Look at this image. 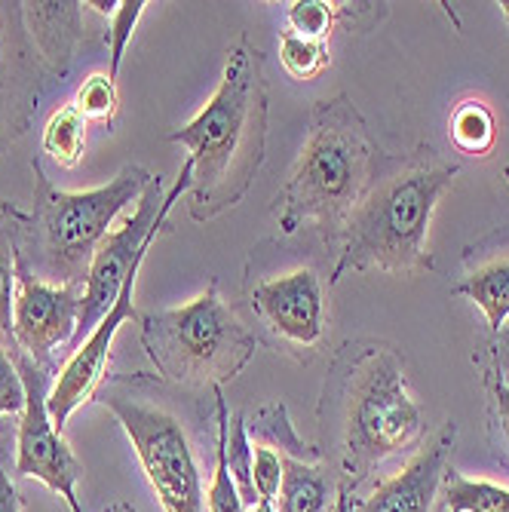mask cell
Returning a JSON list of instances; mask_svg holds the SVG:
<instances>
[{
  "label": "cell",
  "instance_id": "30",
  "mask_svg": "<svg viewBox=\"0 0 509 512\" xmlns=\"http://www.w3.org/2000/svg\"><path fill=\"white\" fill-rule=\"evenodd\" d=\"M485 393H488V417L491 430L500 433V445L509 451V384H503L497 375H485Z\"/></svg>",
  "mask_w": 509,
  "mask_h": 512
},
{
  "label": "cell",
  "instance_id": "12",
  "mask_svg": "<svg viewBox=\"0 0 509 512\" xmlns=\"http://www.w3.org/2000/svg\"><path fill=\"white\" fill-rule=\"evenodd\" d=\"M43 74L22 4H0V154L28 132L37 114Z\"/></svg>",
  "mask_w": 509,
  "mask_h": 512
},
{
  "label": "cell",
  "instance_id": "27",
  "mask_svg": "<svg viewBox=\"0 0 509 512\" xmlns=\"http://www.w3.org/2000/svg\"><path fill=\"white\" fill-rule=\"evenodd\" d=\"M145 0H123L117 4L114 16H111V28H108V50H111V68H108V77L117 80L120 77V65H123V56H126V46L135 34V25L145 13Z\"/></svg>",
  "mask_w": 509,
  "mask_h": 512
},
{
  "label": "cell",
  "instance_id": "15",
  "mask_svg": "<svg viewBox=\"0 0 509 512\" xmlns=\"http://www.w3.org/2000/svg\"><path fill=\"white\" fill-rule=\"evenodd\" d=\"M80 7L83 4H22L28 34L46 74L65 77L71 71L80 43Z\"/></svg>",
  "mask_w": 509,
  "mask_h": 512
},
{
  "label": "cell",
  "instance_id": "4",
  "mask_svg": "<svg viewBox=\"0 0 509 512\" xmlns=\"http://www.w3.org/2000/svg\"><path fill=\"white\" fill-rule=\"evenodd\" d=\"M378 154L381 148L350 96L338 92L335 99L316 102L298 163L273 197L280 234H313L338 255L344 227L372 181Z\"/></svg>",
  "mask_w": 509,
  "mask_h": 512
},
{
  "label": "cell",
  "instance_id": "32",
  "mask_svg": "<svg viewBox=\"0 0 509 512\" xmlns=\"http://www.w3.org/2000/svg\"><path fill=\"white\" fill-rule=\"evenodd\" d=\"M0 512H22V497L7 473L4 457H0Z\"/></svg>",
  "mask_w": 509,
  "mask_h": 512
},
{
  "label": "cell",
  "instance_id": "34",
  "mask_svg": "<svg viewBox=\"0 0 509 512\" xmlns=\"http://www.w3.org/2000/svg\"><path fill=\"white\" fill-rule=\"evenodd\" d=\"M105 512H135V506H132V503H126V500H117V503H111Z\"/></svg>",
  "mask_w": 509,
  "mask_h": 512
},
{
  "label": "cell",
  "instance_id": "6",
  "mask_svg": "<svg viewBox=\"0 0 509 512\" xmlns=\"http://www.w3.org/2000/svg\"><path fill=\"white\" fill-rule=\"evenodd\" d=\"M142 347L163 384L224 387L258 353V335L230 310L218 283H209L194 301L138 316Z\"/></svg>",
  "mask_w": 509,
  "mask_h": 512
},
{
  "label": "cell",
  "instance_id": "5",
  "mask_svg": "<svg viewBox=\"0 0 509 512\" xmlns=\"http://www.w3.org/2000/svg\"><path fill=\"white\" fill-rule=\"evenodd\" d=\"M37 191L31 218L16 221V258L53 286H86L89 264L117 215L138 203L154 175L145 166H123L105 188L59 191L34 163Z\"/></svg>",
  "mask_w": 509,
  "mask_h": 512
},
{
  "label": "cell",
  "instance_id": "20",
  "mask_svg": "<svg viewBox=\"0 0 509 512\" xmlns=\"http://www.w3.org/2000/svg\"><path fill=\"white\" fill-rule=\"evenodd\" d=\"M442 503L445 512H509V488L488 479H467L448 467L442 482Z\"/></svg>",
  "mask_w": 509,
  "mask_h": 512
},
{
  "label": "cell",
  "instance_id": "29",
  "mask_svg": "<svg viewBox=\"0 0 509 512\" xmlns=\"http://www.w3.org/2000/svg\"><path fill=\"white\" fill-rule=\"evenodd\" d=\"M25 411V384L13 356L0 347V417Z\"/></svg>",
  "mask_w": 509,
  "mask_h": 512
},
{
  "label": "cell",
  "instance_id": "18",
  "mask_svg": "<svg viewBox=\"0 0 509 512\" xmlns=\"http://www.w3.org/2000/svg\"><path fill=\"white\" fill-rule=\"evenodd\" d=\"M215 396V473H212V485L206 494L209 512H243V497L240 488L230 476L227 467V436H230V408L224 399V387H212Z\"/></svg>",
  "mask_w": 509,
  "mask_h": 512
},
{
  "label": "cell",
  "instance_id": "10",
  "mask_svg": "<svg viewBox=\"0 0 509 512\" xmlns=\"http://www.w3.org/2000/svg\"><path fill=\"white\" fill-rule=\"evenodd\" d=\"M10 356L25 384V411L16 433V473L22 479H37L50 491H56L71 512H83L77 500V482L83 479V463L65 442L62 430L53 424L50 408H46V399H50L46 378L50 375L22 350H13Z\"/></svg>",
  "mask_w": 509,
  "mask_h": 512
},
{
  "label": "cell",
  "instance_id": "17",
  "mask_svg": "<svg viewBox=\"0 0 509 512\" xmlns=\"http://www.w3.org/2000/svg\"><path fill=\"white\" fill-rule=\"evenodd\" d=\"M280 512H332V482L316 460L283 454V482L276 494Z\"/></svg>",
  "mask_w": 509,
  "mask_h": 512
},
{
  "label": "cell",
  "instance_id": "1",
  "mask_svg": "<svg viewBox=\"0 0 509 512\" xmlns=\"http://www.w3.org/2000/svg\"><path fill=\"white\" fill-rule=\"evenodd\" d=\"M316 414L326 454H335L338 476L353 491L378 463L424 442L421 405L411 396L402 356L390 344H344Z\"/></svg>",
  "mask_w": 509,
  "mask_h": 512
},
{
  "label": "cell",
  "instance_id": "9",
  "mask_svg": "<svg viewBox=\"0 0 509 512\" xmlns=\"http://www.w3.org/2000/svg\"><path fill=\"white\" fill-rule=\"evenodd\" d=\"M246 304L258 322V344L295 362H310L326 344V292L310 264L270 270L255 252L246 264Z\"/></svg>",
  "mask_w": 509,
  "mask_h": 512
},
{
  "label": "cell",
  "instance_id": "37",
  "mask_svg": "<svg viewBox=\"0 0 509 512\" xmlns=\"http://www.w3.org/2000/svg\"><path fill=\"white\" fill-rule=\"evenodd\" d=\"M0 457H4V442H0Z\"/></svg>",
  "mask_w": 509,
  "mask_h": 512
},
{
  "label": "cell",
  "instance_id": "13",
  "mask_svg": "<svg viewBox=\"0 0 509 512\" xmlns=\"http://www.w3.org/2000/svg\"><path fill=\"white\" fill-rule=\"evenodd\" d=\"M135 279L138 273H132L126 279V286L120 289L117 301L111 304V310L102 316V322L96 325V329L89 332V338L71 353V359L62 365L59 371V378L50 390V399H46V408H50V417H53V424L59 430H65L68 424V417L92 402L105 381H108V362H111V347H114V338L120 332V325L132 316V298H135Z\"/></svg>",
  "mask_w": 509,
  "mask_h": 512
},
{
  "label": "cell",
  "instance_id": "28",
  "mask_svg": "<svg viewBox=\"0 0 509 512\" xmlns=\"http://www.w3.org/2000/svg\"><path fill=\"white\" fill-rule=\"evenodd\" d=\"M252 482H255L258 500L276 503V494H280V482H283V454L270 445H258L252 454Z\"/></svg>",
  "mask_w": 509,
  "mask_h": 512
},
{
  "label": "cell",
  "instance_id": "23",
  "mask_svg": "<svg viewBox=\"0 0 509 512\" xmlns=\"http://www.w3.org/2000/svg\"><path fill=\"white\" fill-rule=\"evenodd\" d=\"M280 62L295 80H316L322 71L332 65V53L326 40L298 37L292 31L280 34Z\"/></svg>",
  "mask_w": 509,
  "mask_h": 512
},
{
  "label": "cell",
  "instance_id": "2",
  "mask_svg": "<svg viewBox=\"0 0 509 512\" xmlns=\"http://www.w3.org/2000/svg\"><path fill=\"white\" fill-rule=\"evenodd\" d=\"M169 142L194 160L191 218L206 224L243 203L267 154V80L264 56L246 37L230 46L221 83L206 108Z\"/></svg>",
  "mask_w": 509,
  "mask_h": 512
},
{
  "label": "cell",
  "instance_id": "33",
  "mask_svg": "<svg viewBox=\"0 0 509 512\" xmlns=\"http://www.w3.org/2000/svg\"><path fill=\"white\" fill-rule=\"evenodd\" d=\"M353 503H356V494H353V488H350V485H344V482H338V491H335V506H332V512H353Z\"/></svg>",
  "mask_w": 509,
  "mask_h": 512
},
{
  "label": "cell",
  "instance_id": "14",
  "mask_svg": "<svg viewBox=\"0 0 509 512\" xmlns=\"http://www.w3.org/2000/svg\"><path fill=\"white\" fill-rule=\"evenodd\" d=\"M454 439L457 427L451 421L442 424L439 433L418 445L414 457L396 476L381 479L362 500H356L353 512H436Z\"/></svg>",
  "mask_w": 509,
  "mask_h": 512
},
{
  "label": "cell",
  "instance_id": "8",
  "mask_svg": "<svg viewBox=\"0 0 509 512\" xmlns=\"http://www.w3.org/2000/svg\"><path fill=\"white\" fill-rule=\"evenodd\" d=\"M194 184V160L188 157L175 178V184L169 188V194H163V178L154 175V181L148 184V191L138 197L135 209L126 215V221L114 230H108V237L99 243L96 258L89 264L86 273V286H83V301H80V325L77 335L71 341V353L80 347V338L96 329L102 322V316L111 310V304L117 301L120 289L126 286V279L132 273L142 270L157 234L166 227V218L175 206V200L191 191Z\"/></svg>",
  "mask_w": 509,
  "mask_h": 512
},
{
  "label": "cell",
  "instance_id": "19",
  "mask_svg": "<svg viewBox=\"0 0 509 512\" xmlns=\"http://www.w3.org/2000/svg\"><path fill=\"white\" fill-rule=\"evenodd\" d=\"M448 135L460 154L488 157L497 145V120L482 99H464L451 111Z\"/></svg>",
  "mask_w": 509,
  "mask_h": 512
},
{
  "label": "cell",
  "instance_id": "31",
  "mask_svg": "<svg viewBox=\"0 0 509 512\" xmlns=\"http://www.w3.org/2000/svg\"><path fill=\"white\" fill-rule=\"evenodd\" d=\"M488 353H491V375L509 384V325H503L497 335H491Z\"/></svg>",
  "mask_w": 509,
  "mask_h": 512
},
{
  "label": "cell",
  "instance_id": "11",
  "mask_svg": "<svg viewBox=\"0 0 509 512\" xmlns=\"http://www.w3.org/2000/svg\"><path fill=\"white\" fill-rule=\"evenodd\" d=\"M83 286H53L37 279L16 258V301H13V338L43 371L50 356L71 344L80 325Z\"/></svg>",
  "mask_w": 509,
  "mask_h": 512
},
{
  "label": "cell",
  "instance_id": "24",
  "mask_svg": "<svg viewBox=\"0 0 509 512\" xmlns=\"http://www.w3.org/2000/svg\"><path fill=\"white\" fill-rule=\"evenodd\" d=\"M252 442H249V424L243 414H230V436H227V467L234 476L243 503H258L255 482H252Z\"/></svg>",
  "mask_w": 509,
  "mask_h": 512
},
{
  "label": "cell",
  "instance_id": "21",
  "mask_svg": "<svg viewBox=\"0 0 509 512\" xmlns=\"http://www.w3.org/2000/svg\"><path fill=\"white\" fill-rule=\"evenodd\" d=\"M86 148V120L74 105L59 108L43 126V151L59 166H77Z\"/></svg>",
  "mask_w": 509,
  "mask_h": 512
},
{
  "label": "cell",
  "instance_id": "36",
  "mask_svg": "<svg viewBox=\"0 0 509 512\" xmlns=\"http://www.w3.org/2000/svg\"><path fill=\"white\" fill-rule=\"evenodd\" d=\"M500 13L506 16V25H509V0H503V4H500Z\"/></svg>",
  "mask_w": 509,
  "mask_h": 512
},
{
  "label": "cell",
  "instance_id": "38",
  "mask_svg": "<svg viewBox=\"0 0 509 512\" xmlns=\"http://www.w3.org/2000/svg\"><path fill=\"white\" fill-rule=\"evenodd\" d=\"M506 178H509V169H506Z\"/></svg>",
  "mask_w": 509,
  "mask_h": 512
},
{
  "label": "cell",
  "instance_id": "7",
  "mask_svg": "<svg viewBox=\"0 0 509 512\" xmlns=\"http://www.w3.org/2000/svg\"><path fill=\"white\" fill-rule=\"evenodd\" d=\"M99 396L129 436L163 512H206L197 454L178 414L126 390L102 387Z\"/></svg>",
  "mask_w": 509,
  "mask_h": 512
},
{
  "label": "cell",
  "instance_id": "22",
  "mask_svg": "<svg viewBox=\"0 0 509 512\" xmlns=\"http://www.w3.org/2000/svg\"><path fill=\"white\" fill-rule=\"evenodd\" d=\"M13 215V212H10ZM7 209L0 212V341H4L13 350L16 338H13V301H16V221H10Z\"/></svg>",
  "mask_w": 509,
  "mask_h": 512
},
{
  "label": "cell",
  "instance_id": "16",
  "mask_svg": "<svg viewBox=\"0 0 509 512\" xmlns=\"http://www.w3.org/2000/svg\"><path fill=\"white\" fill-rule=\"evenodd\" d=\"M454 295L470 298L485 313L491 335L503 329L509 316V237L491 252H476V261L467 258V276L454 286Z\"/></svg>",
  "mask_w": 509,
  "mask_h": 512
},
{
  "label": "cell",
  "instance_id": "26",
  "mask_svg": "<svg viewBox=\"0 0 509 512\" xmlns=\"http://www.w3.org/2000/svg\"><path fill=\"white\" fill-rule=\"evenodd\" d=\"M338 4H326V0H295L289 4V31L310 40H326L338 19Z\"/></svg>",
  "mask_w": 509,
  "mask_h": 512
},
{
  "label": "cell",
  "instance_id": "3",
  "mask_svg": "<svg viewBox=\"0 0 509 512\" xmlns=\"http://www.w3.org/2000/svg\"><path fill=\"white\" fill-rule=\"evenodd\" d=\"M457 163L445 160L433 145H418L408 154H378L368 188L353 209L332 283L347 270L424 273L436 261L427 249L430 224L439 200L451 188Z\"/></svg>",
  "mask_w": 509,
  "mask_h": 512
},
{
  "label": "cell",
  "instance_id": "35",
  "mask_svg": "<svg viewBox=\"0 0 509 512\" xmlns=\"http://www.w3.org/2000/svg\"><path fill=\"white\" fill-rule=\"evenodd\" d=\"M252 512H276V509H273V503H264V500H258V503L252 506Z\"/></svg>",
  "mask_w": 509,
  "mask_h": 512
},
{
  "label": "cell",
  "instance_id": "25",
  "mask_svg": "<svg viewBox=\"0 0 509 512\" xmlns=\"http://www.w3.org/2000/svg\"><path fill=\"white\" fill-rule=\"evenodd\" d=\"M83 120H99L105 126L114 123L117 111H120V92H117V80H111L108 74H92L80 83L77 96L71 102Z\"/></svg>",
  "mask_w": 509,
  "mask_h": 512
}]
</instances>
